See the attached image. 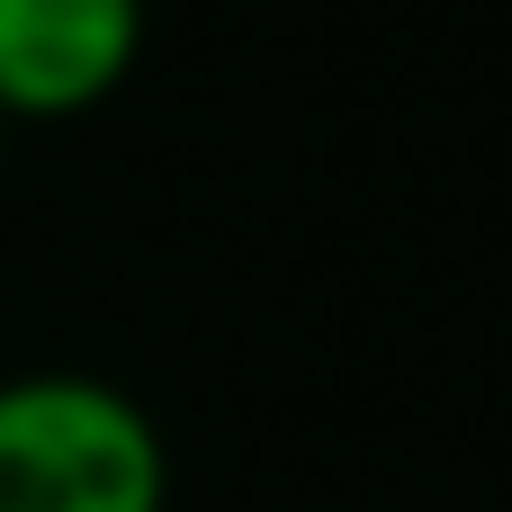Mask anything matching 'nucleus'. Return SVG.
Returning a JSON list of instances; mask_svg holds the SVG:
<instances>
[{
	"mask_svg": "<svg viewBox=\"0 0 512 512\" xmlns=\"http://www.w3.org/2000/svg\"><path fill=\"white\" fill-rule=\"evenodd\" d=\"M0 153H9V108H0Z\"/></svg>",
	"mask_w": 512,
	"mask_h": 512,
	"instance_id": "3",
	"label": "nucleus"
},
{
	"mask_svg": "<svg viewBox=\"0 0 512 512\" xmlns=\"http://www.w3.org/2000/svg\"><path fill=\"white\" fill-rule=\"evenodd\" d=\"M162 423L99 369L0 378V512H162Z\"/></svg>",
	"mask_w": 512,
	"mask_h": 512,
	"instance_id": "1",
	"label": "nucleus"
},
{
	"mask_svg": "<svg viewBox=\"0 0 512 512\" xmlns=\"http://www.w3.org/2000/svg\"><path fill=\"white\" fill-rule=\"evenodd\" d=\"M144 54V0H0V108H81Z\"/></svg>",
	"mask_w": 512,
	"mask_h": 512,
	"instance_id": "2",
	"label": "nucleus"
}]
</instances>
